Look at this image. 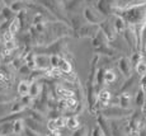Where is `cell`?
Returning <instances> with one entry per match:
<instances>
[{
	"label": "cell",
	"mask_w": 146,
	"mask_h": 136,
	"mask_svg": "<svg viewBox=\"0 0 146 136\" xmlns=\"http://www.w3.org/2000/svg\"><path fill=\"white\" fill-rule=\"evenodd\" d=\"M109 125H111V136H128V134H130L127 117L111 118Z\"/></svg>",
	"instance_id": "cell-1"
},
{
	"label": "cell",
	"mask_w": 146,
	"mask_h": 136,
	"mask_svg": "<svg viewBox=\"0 0 146 136\" xmlns=\"http://www.w3.org/2000/svg\"><path fill=\"white\" fill-rule=\"evenodd\" d=\"M98 113L103 115L104 117L109 118V120H111V118H125V117H128V116L132 113V109L122 108V107H119V106H107Z\"/></svg>",
	"instance_id": "cell-2"
},
{
	"label": "cell",
	"mask_w": 146,
	"mask_h": 136,
	"mask_svg": "<svg viewBox=\"0 0 146 136\" xmlns=\"http://www.w3.org/2000/svg\"><path fill=\"white\" fill-rule=\"evenodd\" d=\"M23 122H24V127H28V129L38 132L40 135L46 134V131H47V127H44V123L38 122V121H36L35 118L29 117V116H27V117L23 118Z\"/></svg>",
	"instance_id": "cell-3"
},
{
	"label": "cell",
	"mask_w": 146,
	"mask_h": 136,
	"mask_svg": "<svg viewBox=\"0 0 146 136\" xmlns=\"http://www.w3.org/2000/svg\"><path fill=\"white\" fill-rule=\"evenodd\" d=\"M35 64H36V69L46 71V70H48L51 67V65H50V56L47 53H36Z\"/></svg>",
	"instance_id": "cell-4"
},
{
	"label": "cell",
	"mask_w": 146,
	"mask_h": 136,
	"mask_svg": "<svg viewBox=\"0 0 146 136\" xmlns=\"http://www.w3.org/2000/svg\"><path fill=\"white\" fill-rule=\"evenodd\" d=\"M97 125L99 126V129L102 130L103 135L104 136H111V125H109V118H107L103 115L98 113Z\"/></svg>",
	"instance_id": "cell-5"
},
{
	"label": "cell",
	"mask_w": 146,
	"mask_h": 136,
	"mask_svg": "<svg viewBox=\"0 0 146 136\" xmlns=\"http://www.w3.org/2000/svg\"><path fill=\"white\" fill-rule=\"evenodd\" d=\"M55 93H56V95H57V98H62V99L75 97L74 92H72L70 88L62 85V84H57V85L55 87Z\"/></svg>",
	"instance_id": "cell-6"
},
{
	"label": "cell",
	"mask_w": 146,
	"mask_h": 136,
	"mask_svg": "<svg viewBox=\"0 0 146 136\" xmlns=\"http://www.w3.org/2000/svg\"><path fill=\"white\" fill-rule=\"evenodd\" d=\"M97 99H98V103H99L100 106L107 107V106H109V103H111L112 93L107 89H103V90H100V92H98Z\"/></svg>",
	"instance_id": "cell-7"
},
{
	"label": "cell",
	"mask_w": 146,
	"mask_h": 136,
	"mask_svg": "<svg viewBox=\"0 0 146 136\" xmlns=\"http://www.w3.org/2000/svg\"><path fill=\"white\" fill-rule=\"evenodd\" d=\"M100 28H102V33H104L106 35V37L107 39H113L114 38V36H116V29H114V27H113V23H109L108 21H103V22H100Z\"/></svg>",
	"instance_id": "cell-8"
},
{
	"label": "cell",
	"mask_w": 146,
	"mask_h": 136,
	"mask_svg": "<svg viewBox=\"0 0 146 136\" xmlns=\"http://www.w3.org/2000/svg\"><path fill=\"white\" fill-rule=\"evenodd\" d=\"M117 101H118V106L122 107V108H131V94L128 92H125V93H121L119 95H117Z\"/></svg>",
	"instance_id": "cell-9"
},
{
	"label": "cell",
	"mask_w": 146,
	"mask_h": 136,
	"mask_svg": "<svg viewBox=\"0 0 146 136\" xmlns=\"http://www.w3.org/2000/svg\"><path fill=\"white\" fill-rule=\"evenodd\" d=\"M84 17H85L86 21L92 24H98L102 22V18H100L93 9H90V8H86V9L84 10Z\"/></svg>",
	"instance_id": "cell-10"
},
{
	"label": "cell",
	"mask_w": 146,
	"mask_h": 136,
	"mask_svg": "<svg viewBox=\"0 0 146 136\" xmlns=\"http://www.w3.org/2000/svg\"><path fill=\"white\" fill-rule=\"evenodd\" d=\"M42 88H43V85H42L38 80L31 81V83H29V92H28V94H29L32 98L40 97V94L42 92Z\"/></svg>",
	"instance_id": "cell-11"
},
{
	"label": "cell",
	"mask_w": 146,
	"mask_h": 136,
	"mask_svg": "<svg viewBox=\"0 0 146 136\" xmlns=\"http://www.w3.org/2000/svg\"><path fill=\"white\" fill-rule=\"evenodd\" d=\"M118 67H119L121 73H122L126 78H128V76L131 75V61L128 60L127 57H122L118 61Z\"/></svg>",
	"instance_id": "cell-12"
},
{
	"label": "cell",
	"mask_w": 146,
	"mask_h": 136,
	"mask_svg": "<svg viewBox=\"0 0 146 136\" xmlns=\"http://www.w3.org/2000/svg\"><path fill=\"white\" fill-rule=\"evenodd\" d=\"M12 127H13V135L19 136L23 134L24 131V122H23V118H18V120L13 121L12 122Z\"/></svg>",
	"instance_id": "cell-13"
},
{
	"label": "cell",
	"mask_w": 146,
	"mask_h": 136,
	"mask_svg": "<svg viewBox=\"0 0 146 136\" xmlns=\"http://www.w3.org/2000/svg\"><path fill=\"white\" fill-rule=\"evenodd\" d=\"M146 103V97H145V93L142 92V89H139L135 94V104L139 107L140 109H142L145 107Z\"/></svg>",
	"instance_id": "cell-14"
},
{
	"label": "cell",
	"mask_w": 146,
	"mask_h": 136,
	"mask_svg": "<svg viewBox=\"0 0 146 136\" xmlns=\"http://www.w3.org/2000/svg\"><path fill=\"white\" fill-rule=\"evenodd\" d=\"M57 69L61 71V74H67V73H71L72 71V67L71 64L66 60V59L60 57V61H58V66Z\"/></svg>",
	"instance_id": "cell-15"
},
{
	"label": "cell",
	"mask_w": 146,
	"mask_h": 136,
	"mask_svg": "<svg viewBox=\"0 0 146 136\" xmlns=\"http://www.w3.org/2000/svg\"><path fill=\"white\" fill-rule=\"evenodd\" d=\"M66 126L67 129H70L71 131H75L76 129H79L81 126L80 121L76 116H69V118H66Z\"/></svg>",
	"instance_id": "cell-16"
},
{
	"label": "cell",
	"mask_w": 146,
	"mask_h": 136,
	"mask_svg": "<svg viewBox=\"0 0 146 136\" xmlns=\"http://www.w3.org/2000/svg\"><path fill=\"white\" fill-rule=\"evenodd\" d=\"M10 81H12V76L10 74L4 69H0V87L4 85H10Z\"/></svg>",
	"instance_id": "cell-17"
},
{
	"label": "cell",
	"mask_w": 146,
	"mask_h": 136,
	"mask_svg": "<svg viewBox=\"0 0 146 136\" xmlns=\"http://www.w3.org/2000/svg\"><path fill=\"white\" fill-rule=\"evenodd\" d=\"M17 92H18L19 97L27 95V94H28V92H29V81H28V80H22L21 83L18 84Z\"/></svg>",
	"instance_id": "cell-18"
},
{
	"label": "cell",
	"mask_w": 146,
	"mask_h": 136,
	"mask_svg": "<svg viewBox=\"0 0 146 136\" xmlns=\"http://www.w3.org/2000/svg\"><path fill=\"white\" fill-rule=\"evenodd\" d=\"M19 28H21V19H19L18 17H15L9 23V25H8V31H9L12 35H15V33H18Z\"/></svg>",
	"instance_id": "cell-19"
},
{
	"label": "cell",
	"mask_w": 146,
	"mask_h": 136,
	"mask_svg": "<svg viewBox=\"0 0 146 136\" xmlns=\"http://www.w3.org/2000/svg\"><path fill=\"white\" fill-rule=\"evenodd\" d=\"M13 101H10V102H0V118L5 117L7 115H9L10 113V107H12V102Z\"/></svg>",
	"instance_id": "cell-20"
},
{
	"label": "cell",
	"mask_w": 146,
	"mask_h": 136,
	"mask_svg": "<svg viewBox=\"0 0 146 136\" xmlns=\"http://www.w3.org/2000/svg\"><path fill=\"white\" fill-rule=\"evenodd\" d=\"M113 27H114V29L118 31V32H123V31L127 28V23H126V22L123 21L121 17H116L114 23H113Z\"/></svg>",
	"instance_id": "cell-21"
},
{
	"label": "cell",
	"mask_w": 146,
	"mask_h": 136,
	"mask_svg": "<svg viewBox=\"0 0 146 136\" xmlns=\"http://www.w3.org/2000/svg\"><path fill=\"white\" fill-rule=\"evenodd\" d=\"M116 79H117V75L113 70H106L104 71V83L112 84L116 81Z\"/></svg>",
	"instance_id": "cell-22"
},
{
	"label": "cell",
	"mask_w": 146,
	"mask_h": 136,
	"mask_svg": "<svg viewBox=\"0 0 146 136\" xmlns=\"http://www.w3.org/2000/svg\"><path fill=\"white\" fill-rule=\"evenodd\" d=\"M26 109V107L22 104L21 101H14L12 102V107H10V113H15V112H22Z\"/></svg>",
	"instance_id": "cell-23"
},
{
	"label": "cell",
	"mask_w": 146,
	"mask_h": 136,
	"mask_svg": "<svg viewBox=\"0 0 146 136\" xmlns=\"http://www.w3.org/2000/svg\"><path fill=\"white\" fill-rule=\"evenodd\" d=\"M92 32L95 33L97 32V28L94 27V25H88V27H83L80 29V35L81 37H84V36H92Z\"/></svg>",
	"instance_id": "cell-24"
},
{
	"label": "cell",
	"mask_w": 146,
	"mask_h": 136,
	"mask_svg": "<svg viewBox=\"0 0 146 136\" xmlns=\"http://www.w3.org/2000/svg\"><path fill=\"white\" fill-rule=\"evenodd\" d=\"M133 80H135V78H133L132 75H130V76H128V80L126 81V83L123 84L122 87H121V93L128 92V89H130V88L132 87V83H133Z\"/></svg>",
	"instance_id": "cell-25"
},
{
	"label": "cell",
	"mask_w": 146,
	"mask_h": 136,
	"mask_svg": "<svg viewBox=\"0 0 146 136\" xmlns=\"http://www.w3.org/2000/svg\"><path fill=\"white\" fill-rule=\"evenodd\" d=\"M135 67H136V71H137V74H139L140 76H142V75L146 74V62L140 61Z\"/></svg>",
	"instance_id": "cell-26"
},
{
	"label": "cell",
	"mask_w": 146,
	"mask_h": 136,
	"mask_svg": "<svg viewBox=\"0 0 146 136\" xmlns=\"http://www.w3.org/2000/svg\"><path fill=\"white\" fill-rule=\"evenodd\" d=\"M19 101L22 102V104H23L26 108H28V107H31V104H32L33 98L31 97L29 94H27V95H23V97H21V99H19Z\"/></svg>",
	"instance_id": "cell-27"
},
{
	"label": "cell",
	"mask_w": 146,
	"mask_h": 136,
	"mask_svg": "<svg viewBox=\"0 0 146 136\" xmlns=\"http://www.w3.org/2000/svg\"><path fill=\"white\" fill-rule=\"evenodd\" d=\"M72 136H88V129L85 126H80L75 131H72Z\"/></svg>",
	"instance_id": "cell-28"
},
{
	"label": "cell",
	"mask_w": 146,
	"mask_h": 136,
	"mask_svg": "<svg viewBox=\"0 0 146 136\" xmlns=\"http://www.w3.org/2000/svg\"><path fill=\"white\" fill-rule=\"evenodd\" d=\"M15 49V41L14 39H12V41H8V42H4V50L5 51H12Z\"/></svg>",
	"instance_id": "cell-29"
},
{
	"label": "cell",
	"mask_w": 146,
	"mask_h": 136,
	"mask_svg": "<svg viewBox=\"0 0 146 136\" xmlns=\"http://www.w3.org/2000/svg\"><path fill=\"white\" fill-rule=\"evenodd\" d=\"M23 3L22 1H14L12 4V10L13 12H21L22 9H23Z\"/></svg>",
	"instance_id": "cell-30"
},
{
	"label": "cell",
	"mask_w": 146,
	"mask_h": 136,
	"mask_svg": "<svg viewBox=\"0 0 146 136\" xmlns=\"http://www.w3.org/2000/svg\"><path fill=\"white\" fill-rule=\"evenodd\" d=\"M131 64L133 65V66H136L137 64H139L140 61H141V55H140V52H136V53H133V56H132V59H131Z\"/></svg>",
	"instance_id": "cell-31"
},
{
	"label": "cell",
	"mask_w": 146,
	"mask_h": 136,
	"mask_svg": "<svg viewBox=\"0 0 146 136\" xmlns=\"http://www.w3.org/2000/svg\"><path fill=\"white\" fill-rule=\"evenodd\" d=\"M90 136H104L102 132V130L99 129V126L98 125H95V126L93 127V130H92V135Z\"/></svg>",
	"instance_id": "cell-32"
},
{
	"label": "cell",
	"mask_w": 146,
	"mask_h": 136,
	"mask_svg": "<svg viewBox=\"0 0 146 136\" xmlns=\"http://www.w3.org/2000/svg\"><path fill=\"white\" fill-rule=\"evenodd\" d=\"M12 39H14V35H12L9 31H5V32L3 33V41H4V42L12 41Z\"/></svg>",
	"instance_id": "cell-33"
},
{
	"label": "cell",
	"mask_w": 146,
	"mask_h": 136,
	"mask_svg": "<svg viewBox=\"0 0 146 136\" xmlns=\"http://www.w3.org/2000/svg\"><path fill=\"white\" fill-rule=\"evenodd\" d=\"M24 134H26V136H41L38 132L33 131V130L28 129V127H24Z\"/></svg>",
	"instance_id": "cell-34"
},
{
	"label": "cell",
	"mask_w": 146,
	"mask_h": 136,
	"mask_svg": "<svg viewBox=\"0 0 146 136\" xmlns=\"http://www.w3.org/2000/svg\"><path fill=\"white\" fill-rule=\"evenodd\" d=\"M46 136H61L60 130H56V131H48V134Z\"/></svg>",
	"instance_id": "cell-35"
},
{
	"label": "cell",
	"mask_w": 146,
	"mask_h": 136,
	"mask_svg": "<svg viewBox=\"0 0 146 136\" xmlns=\"http://www.w3.org/2000/svg\"><path fill=\"white\" fill-rule=\"evenodd\" d=\"M0 136H9V135H3V134H0Z\"/></svg>",
	"instance_id": "cell-36"
},
{
	"label": "cell",
	"mask_w": 146,
	"mask_h": 136,
	"mask_svg": "<svg viewBox=\"0 0 146 136\" xmlns=\"http://www.w3.org/2000/svg\"><path fill=\"white\" fill-rule=\"evenodd\" d=\"M144 116H145V118H146V111L144 112Z\"/></svg>",
	"instance_id": "cell-37"
},
{
	"label": "cell",
	"mask_w": 146,
	"mask_h": 136,
	"mask_svg": "<svg viewBox=\"0 0 146 136\" xmlns=\"http://www.w3.org/2000/svg\"><path fill=\"white\" fill-rule=\"evenodd\" d=\"M144 49H145V52H146V43H145V47H144Z\"/></svg>",
	"instance_id": "cell-38"
}]
</instances>
